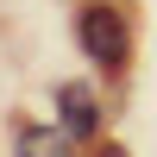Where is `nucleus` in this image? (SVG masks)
<instances>
[{"label": "nucleus", "instance_id": "obj_4", "mask_svg": "<svg viewBox=\"0 0 157 157\" xmlns=\"http://www.w3.org/2000/svg\"><path fill=\"white\" fill-rule=\"evenodd\" d=\"M101 157H126V151H120V145H107V151H101Z\"/></svg>", "mask_w": 157, "mask_h": 157}, {"label": "nucleus", "instance_id": "obj_1", "mask_svg": "<svg viewBox=\"0 0 157 157\" xmlns=\"http://www.w3.org/2000/svg\"><path fill=\"white\" fill-rule=\"evenodd\" d=\"M75 38H82V50L101 63V69H126V57H132V32H126V13L120 6H82Z\"/></svg>", "mask_w": 157, "mask_h": 157}, {"label": "nucleus", "instance_id": "obj_3", "mask_svg": "<svg viewBox=\"0 0 157 157\" xmlns=\"http://www.w3.org/2000/svg\"><path fill=\"white\" fill-rule=\"evenodd\" d=\"M19 157H75V151H69V138L50 132V126H25L19 132Z\"/></svg>", "mask_w": 157, "mask_h": 157}, {"label": "nucleus", "instance_id": "obj_2", "mask_svg": "<svg viewBox=\"0 0 157 157\" xmlns=\"http://www.w3.org/2000/svg\"><path fill=\"white\" fill-rule=\"evenodd\" d=\"M57 107H63V132L69 138H94L101 132V107H94V94H88L82 82H63L57 88Z\"/></svg>", "mask_w": 157, "mask_h": 157}]
</instances>
